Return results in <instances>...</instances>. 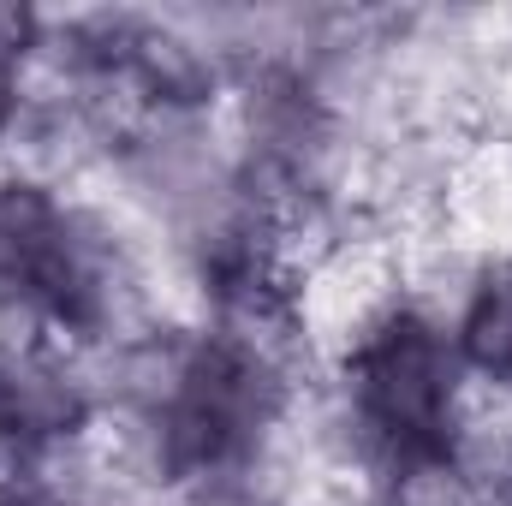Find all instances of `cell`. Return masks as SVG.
Returning a JSON list of instances; mask_svg holds the SVG:
<instances>
[{"mask_svg": "<svg viewBox=\"0 0 512 506\" xmlns=\"http://www.w3.org/2000/svg\"><path fill=\"white\" fill-rule=\"evenodd\" d=\"M102 405L120 417L131 465L167 495H191L274 465L304 399V346L215 322H143L90 352Z\"/></svg>", "mask_w": 512, "mask_h": 506, "instance_id": "1", "label": "cell"}, {"mask_svg": "<svg viewBox=\"0 0 512 506\" xmlns=\"http://www.w3.org/2000/svg\"><path fill=\"white\" fill-rule=\"evenodd\" d=\"M447 328L471 387L512 399V251L477 256L447 304Z\"/></svg>", "mask_w": 512, "mask_h": 506, "instance_id": "4", "label": "cell"}, {"mask_svg": "<svg viewBox=\"0 0 512 506\" xmlns=\"http://www.w3.org/2000/svg\"><path fill=\"white\" fill-rule=\"evenodd\" d=\"M328 429L364 489L465 465L477 387L459 364L447 310L411 292L358 310L328 358Z\"/></svg>", "mask_w": 512, "mask_h": 506, "instance_id": "2", "label": "cell"}, {"mask_svg": "<svg viewBox=\"0 0 512 506\" xmlns=\"http://www.w3.org/2000/svg\"><path fill=\"white\" fill-rule=\"evenodd\" d=\"M42 54H48V12L0 6V161H12V149L36 131Z\"/></svg>", "mask_w": 512, "mask_h": 506, "instance_id": "5", "label": "cell"}, {"mask_svg": "<svg viewBox=\"0 0 512 506\" xmlns=\"http://www.w3.org/2000/svg\"><path fill=\"white\" fill-rule=\"evenodd\" d=\"M173 506H292V501L280 495V483L268 471H256V477H227V483L191 489V495H179Z\"/></svg>", "mask_w": 512, "mask_h": 506, "instance_id": "6", "label": "cell"}, {"mask_svg": "<svg viewBox=\"0 0 512 506\" xmlns=\"http://www.w3.org/2000/svg\"><path fill=\"white\" fill-rule=\"evenodd\" d=\"M149 322L120 221L42 161H0V328L108 352Z\"/></svg>", "mask_w": 512, "mask_h": 506, "instance_id": "3", "label": "cell"}]
</instances>
